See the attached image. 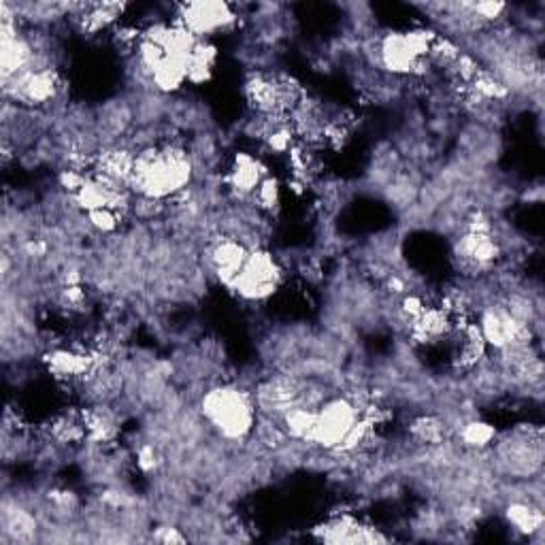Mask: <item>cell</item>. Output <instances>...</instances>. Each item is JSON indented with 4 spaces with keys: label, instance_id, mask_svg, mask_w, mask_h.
Wrapping results in <instances>:
<instances>
[{
    "label": "cell",
    "instance_id": "1",
    "mask_svg": "<svg viewBox=\"0 0 545 545\" xmlns=\"http://www.w3.org/2000/svg\"><path fill=\"white\" fill-rule=\"evenodd\" d=\"M194 177V160L177 143L145 145L137 152L130 188L141 198L164 203L184 192Z\"/></svg>",
    "mask_w": 545,
    "mask_h": 545
},
{
    "label": "cell",
    "instance_id": "8",
    "mask_svg": "<svg viewBox=\"0 0 545 545\" xmlns=\"http://www.w3.org/2000/svg\"><path fill=\"white\" fill-rule=\"evenodd\" d=\"M252 247H247L237 237H222L216 243H211L207 250V267L211 275L226 288L235 282V277L243 269V264L250 256Z\"/></svg>",
    "mask_w": 545,
    "mask_h": 545
},
{
    "label": "cell",
    "instance_id": "11",
    "mask_svg": "<svg viewBox=\"0 0 545 545\" xmlns=\"http://www.w3.org/2000/svg\"><path fill=\"white\" fill-rule=\"evenodd\" d=\"M188 62L190 58L164 56V60L156 66L150 75L154 88L162 94H175L184 86H188Z\"/></svg>",
    "mask_w": 545,
    "mask_h": 545
},
{
    "label": "cell",
    "instance_id": "12",
    "mask_svg": "<svg viewBox=\"0 0 545 545\" xmlns=\"http://www.w3.org/2000/svg\"><path fill=\"white\" fill-rule=\"evenodd\" d=\"M218 64V47L211 41H198L188 62V84L203 86L213 77Z\"/></svg>",
    "mask_w": 545,
    "mask_h": 545
},
{
    "label": "cell",
    "instance_id": "13",
    "mask_svg": "<svg viewBox=\"0 0 545 545\" xmlns=\"http://www.w3.org/2000/svg\"><path fill=\"white\" fill-rule=\"evenodd\" d=\"M505 518H507L509 526H514L516 531L522 535H535L543 528L541 509L533 503H526V501L511 503L505 511Z\"/></svg>",
    "mask_w": 545,
    "mask_h": 545
},
{
    "label": "cell",
    "instance_id": "14",
    "mask_svg": "<svg viewBox=\"0 0 545 545\" xmlns=\"http://www.w3.org/2000/svg\"><path fill=\"white\" fill-rule=\"evenodd\" d=\"M411 435L424 445H439L445 437V422L435 416H420L409 426Z\"/></svg>",
    "mask_w": 545,
    "mask_h": 545
},
{
    "label": "cell",
    "instance_id": "2",
    "mask_svg": "<svg viewBox=\"0 0 545 545\" xmlns=\"http://www.w3.org/2000/svg\"><path fill=\"white\" fill-rule=\"evenodd\" d=\"M201 414L211 431L230 443L245 441L256 431V399L235 384L209 388L201 399Z\"/></svg>",
    "mask_w": 545,
    "mask_h": 545
},
{
    "label": "cell",
    "instance_id": "10",
    "mask_svg": "<svg viewBox=\"0 0 545 545\" xmlns=\"http://www.w3.org/2000/svg\"><path fill=\"white\" fill-rule=\"evenodd\" d=\"M267 177V169L262 167V162L250 154H237L233 169H230L228 181L230 188H233L241 196H254L262 179Z\"/></svg>",
    "mask_w": 545,
    "mask_h": 545
},
{
    "label": "cell",
    "instance_id": "6",
    "mask_svg": "<svg viewBox=\"0 0 545 545\" xmlns=\"http://www.w3.org/2000/svg\"><path fill=\"white\" fill-rule=\"evenodd\" d=\"M62 88V79L54 66H37L18 77L5 81V94L15 103L28 107H45L54 103Z\"/></svg>",
    "mask_w": 545,
    "mask_h": 545
},
{
    "label": "cell",
    "instance_id": "16",
    "mask_svg": "<svg viewBox=\"0 0 545 545\" xmlns=\"http://www.w3.org/2000/svg\"><path fill=\"white\" fill-rule=\"evenodd\" d=\"M254 201L262 211L277 209L279 203H282V186H279V181L271 175L264 177L262 184L254 192Z\"/></svg>",
    "mask_w": 545,
    "mask_h": 545
},
{
    "label": "cell",
    "instance_id": "5",
    "mask_svg": "<svg viewBox=\"0 0 545 545\" xmlns=\"http://www.w3.org/2000/svg\"><path fill=\"white\" fill-rule=\"evenodd\" d=\"M198 41H211L226 32L235 30L239 13L224 0H196V3L179 5L177 20Z\"/></svg>",
    "mask_w": 545,
    "mask_h": 545
},
{
    "label": "cell",
    "instance_id": "17",
    "mask_svg": "<svg viewBox=\"0 0 545 545\" xmlns=\"http://www.w3.org/2000/svg\"><path fill=\"white\" fill-rule=\"evenodd\" d=\"M86 216H88V222L94 230H98V233H103V235H109L120 228L124 213L113 209V207H103V209H94V211L86 213Z\"/></svg>",
    "mask_w": 545,
    "mask_h": 545
},
{
    "label": "cell",
    "instance_id": "18",
    "mask_svg": "<svg viewBox=\"0 0 545 545\" xmlns=\"http://www.w3.org/2000/svg\"><path fill=\"white\" fill-rule=\"evenodd\" d=\"M158 541L162 543H184L186 537L177 533V528H160V535H156Z\"/></svg>",
    "mask_w": 545,
    "mask_h": 545
},
{
    "label": "cell",
    "instance_id": "3",
    "mask_svg": "<svg viewBox=\"0 0 545 545\" xmlns=\"http://www.w3.org/2000/svg\"><path fill=\"white\" fill-rule=\"evenodd\" d=\"M282 284L284 269L277 258L264 250H252L228 290H233L247 303H264L273 299Z\"/></svg>",
    "mask_w": 545,
    "mask_h": 545
},
{
    "label": "cell",
    "instance_id": "15",
    "mask_svg": "<svg viewBox=\"0 0 545 545\" xmlns=\"http://www.w3.org/2000/svg\"><path fill=\"white\" fill-rule=\"evenodd\" d=\"M494 437H497V431H494L490 424L475 422V420L467 422L460 431V439L465 441V445H469V448H475V450L488 448Z\"/></svg>",
    "mask_w": 545,
    "mask_h": 545
},
{
    "label": "cell",
    "instance_id": "7",
    "mask_svg": "<svg viewBox=\"0 0 545 545\" xmlns=\"http://www.w3.org/2000/svg\"><path fill=\"white\" fill-rule=\"evenodd\" d=\"M501 254V243L492 233H471V230H465L454 245V260L467 273H482L492 269Z\"/></svg>",
    "mask_w": 545,
    "mask_h": 545
},
{
    "label": "cell",
    "instance_id": "4",
    "mask_svg": "<svg viewBox=\"0 0 545 545\" xmlns=\"http://www.w3.org/2000/svg\"><path fill=\"white\" fill-rule=\"evenodd\" d=\"M477 326H480V333L488 350L505 354L531 348V324H526L518 316H514L505 303H492L488 307H482Z\"/></svg>",
    "mask_w": 545,
    "mask_h": 545
},
{
    "label": "cell",
    "instance_id": "9",
    "mask_svg": "<svg viewBox=\"0 0 545 545\" xmlns=\"http://www.w3.org/2000/svg\"><path fill=\"white\" fill-rule=\"evenodd\" d=\"M45 365L49 373H52L56 379H60V382H75V379H81V382H84V379L98 365V358H94L88 352L58 348L45 356Z\"/></svg>",
    "mask_w": 545,
    "mask_h": 545
}]
</instances>
